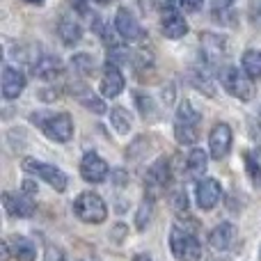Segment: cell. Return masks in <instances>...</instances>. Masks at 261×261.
I'll return each instance as SVG.
<instances>
[{
  "label": "cell",
  "mask_w": 261,
  "mask_h": 261,
  "mask_svg": "<svg viewBox=\"0 0 261 261\" xmlns=\"http://www.w3.org/2000/svg\"><path fill=\"white\" fill-rule=\"evenodd\" d=\"M220 81H222V85H225V90L229 92L231 96H236V99H241V101H250L252 99V94H254V87H252V83L245 78V73L243 71H239L236 67H225L220 71Z\"/></svg>",
  "instance_id": "cell-6"
},
{
  "label": "cell",
  "mask_w": 261,
  "mask_h": 261,
  "mask_svg": "<svg viewBox=\"0 0 261 261\" xmlns=\"http://www.w3.org/2000/svg\"><path fill=\"white\" fill-rule=\"evenodd\" d=\"M122 90H124L122 71H119L117 64L108 62V64H106V71H103V81H101V92H103V96L113 99V96H117Z\"/></svg>",
  "instance_id": "cell-15"
},
{
  "label": "cell",
  "mask_w": 261,
  "mask_h": 261,
  "mask_svg": "<svg viewBox=\"0 0 261 261\" xmlns=\"http://www.w3.org/2000/svg\"><path fill=\"white\" fill-rule=\"evenodd\" d=\"M243 161H245V167H248V174H250V179H252V184L254 186H261V165L257 163V158L252 156V153H245L243 156Z\"/></svg>",
  "instance_id": "cell-26"
},
{
  "label": "cell",
  "mask_w": 261,
  "mask_h": 261,
  "mask_svg": "<svg viewBox=\"0 0 261 261\" xmlns=\"http://www.w3.org/2000/svg\"><path fill=\"white\" fill-rule=\"evenodd\" d=\"M32 73H35L37 78H41V81H55V76L62 73V64H60V60L53 58V55H44L41 60L35 62Z\"/></svg>",
  "instance_id": "cell-17"
},
{
  "label": "cell",
  "mask_w": 261,
  "mask_h": 261,
  "mask_svg": "<svg viewBox=\"0 0 261 261\" xmlns=\"http://www.w3.org/2000/svg\"><path fill=\"white\" fill-rule=\"evenodd\" d=\"M133 261H151V259H149L147 254H135V257H133Z\"/></svg>",
  "instance_id": "cell-37"
},
{
  "label": "cell",
  "mask_w": 261,
  "mask_h": 261,
  "mask_svg": "<svg viewBox=\"0 0 261 261\" xmlns=\"http://www.w3.org/2000/svg\"><path fill=\"white\" fill-rule=\"evenodd\" d=\"M113 179L117 181V184H126L128 176H126V172H124V170H115L113 172Z\"/></svg>",
  "instance_id": "cell-34"
},
{
  "label": "cell",
  "mask_w": 261,
  "mask_h": 261,
  "mask_svg": "<svg viewBox=\"0 0 261 261\" xmlns=\"http://www.w3.org/2000/svg\"><path fill=\"white\" fill-rule=\"evenodd\" d=\"M174 3L176 0H156V7L163 9V12H172V9H174Z\"/></svg>",
  "instance_id": "cell-33"
},
{
  "label": "cell",
  "mask_w": 261,
  "mask_h": 261,
  "mask_svg": "<svg viewBox=\"0 0 261 261\" xmlns=\"http://www.w3.org/2000/svg\"><path fill=\"white\" fill-rule=\"evenodd\" d=\"M76 92V96H78V101H81L85 108H90L92 113H96V115H101V113H106V103L99 99V96L94 94V92H90L85 85H81L78 90H73Z\"/></svg>",
  "instance_id": "cell-22"
},
{
  "label": "cell",
  "mask_w": 261,
  "mask_h": 261,
  "mask_svg": "<svg viewBox=\"0 0 261 261\" xmlns=\"http://www.w3.org/2000/svg\"><path fill=\"white\" fill-rule=\"evenodd\" d=\"M115 28H117V32L124 37V39L128 41H135V39H142V28H140L138 18L133 16V14L128 12V9H117V16H115Z\"/></svg>",
  "instance_id": "cell-12"
},
{
  "label": "cell",
  "mask_w": 261,
  "mask_h": 261,
  "mask_svg": "<svg viewBox=\"0 0 261 261\" xmlns=\"http://www.w3.org/2000/svg\"><path fill=\"white\" fill-rule=\"evenodd\" d=\"M170 204L176 213H184L186 208H188V197H186L184 190H174V193L170 195Z\"/></svg>",
  "instance_id": "cell-27"
},
{
  "label": "cell",
  "mask_w": 261,
  "mask_h": 261,
  "mask_svg": "<svg viewBox=\"0 0 261 261\" xmlns=\"http://www.w3.org/2000/svg\"><path fill=\"white\" fill-rule=\"evenodd\" d=\"M94 3H99V5H110V3H115V0H94Z\"/></svg>",
  "instance_id": "cell-38"
},
{
  "label": "cell",
  "mask_w": 261,
  "mask_h": 261,
  "mask_svg": "<svg viewBox=\"0 0 261 261\" xmlns=\"http://www.w3.org/2000/svg\"><path fill=\"white\" fill-rule=\"evenodd\" d=\"M208 147H211V156L213 158H225L231 149V128L227 124H216L208 135Z\"/></svg>",
  "instance_id": "cell-11"
},
{
  "label": "cell",
  "mask_w": 261,
  "mask_h": 261,
  "mask_svg": "<svg viewBox=\"0 0 261 261\" xmlns=\"http://www.w3.org/2000/svg\"><path fill=\"white\" fill-rule=\"evenodd\" d=\"M231 241H234V227H231L229 222H220V225L211 231V236H208V245H211L216 252H225L231 245Z\"/></svg>",
  "instance_id": "cell-18"
},
{
  "label": "cell",
  "mask_w": 261,
  "mask_h": 261,
  "mask_svg": "<svg viewBox=\"0 0 261 261\" xmlns=\"http://www.w3.org/2000/svg\"><path fill=\"white\" fill-rule=\"evenodd\" d=\"M73 213L87 225H99L108 216V206L96 193H81L73 202Z\"/></svg>",
  "instance_id": "cell-4"
},
{
  "label": "cell",
  "mask_w": 261,
  "mask_h": 261,
  "mask_svg": "<svg viewBox=\"0 0 261 261\" xmlns=\"http://www.w3.org/2000/svg\"><path fill=\"white\" fill-rule=\"evenodd\" d=\"M9 245H12V254L18 261H35L37 259V248L30 239L25 236H12L9 239Z\"/></svg>",
  "instance_id": "cell-19"
},
{
  "label": "cell",
  "mask_w": 261,
  "mask_h": 261,
  "mask_svg": "<svg viewBox=\"0 0 261 261\" xmlns=\"http://www.w3.org/2000/svg\"><path fill=\"white\" fill-rule=\"evenodd\" d=\"M206 165H208V156L202 151V149H193L186 158V174L188 176H199L206 172Z\"/></svg>",
  "instance_id": "cell-20"
},
{
  "label": "cell",
  "mask_w": 261,
  "mask_h": 261,
  "mask_svg": "<svg viewBox=\"0 0 261 261\" xmlns=\"http://www.w3.org/2000/svg\"><path fill=\"white\" fill-rule=\"evenodd\" d=\"M23 170L28 174H35L39 179H44L55 193H64L67 190V174L62 170H58L55 165H46V163H39L35 158H25L23 161Z\"/></svg>",
  "instance_id": "cell-5"
},
{
  "label": "cell",
  "mask_w": 261,
  "mask_h": 261,
  "mask_svg": "<svg viewBox=\"0 0 261 261\" xmlns=\"http://www.w3.org/2000/svg\"><path fill=\"white\" fill-rule=\"evenodd\" d=\"M23 190H25L28 195H35V184H32V181H25V184H23Z\"/></svg>",
  "instance_id": "cell-36"
},
{
  "label": "cell",
  "mask_w": 261,
  "mask_h": 261,
  "mask_svg": "<svg viewBox=\"0 0 261 261\" xmlns=\"http://www.w3.org/2000/svg\"><path fill=\"white\" fill-rule=\"evenodd\" d=\"M81 174L90 184H101L108 176V163L94 151H87L81 161Z\"/></svg>",
  "instance_id": "cell-8"
},
{
  "label": "cell",
  "mask_w": 261,
  "mask_h": 261,
  "mask_svg": "<svg viewBox=\"0 0 261 261\" xmlns=\"http://www.w3.org/2000/svg\"><path fill=\"white\" fill-rule=\"evenodd\" d=\"M23 87H25V76H23L18 69H14L7 64V67L3 69V96L7 101L16 99V96L23 92Z\"/></svg>",
  "instance_id": "cell-14"
},
{
  "label": "cell",
  "mask_w": 261,
  "mask_h": 261,
  "mask_svg": "<svg viewBox=\"0 0 261 261\" xmlns=\"http://www.w3.org/2000/svg\"><path fill=\"white\" fill-rule=\"evenodd\" d=\"M170 165H167L165 158H158L151 167L147 170V176H144V188H147L149 197H158L163 190L170 184Z\"/></svg>",
  "instance_id": "cell-7"
},
{
  "label": "cell",
  "mask_w": 261,
  "mask_h": 261,
  "mask_svg": "<svg viewBox=\"0 0 261 261\" xmlns=\"http://www.w3.org/2000/svg\"><path fill=\"white\" fill-rule=\"evenodd\" d=\"M170 250L176 261H199L202 259V245H199L197 236L190 229L174 227V229L170 231Z\"/></svg>",
  "instance_id": "cell-3"
},
{
  "label": "cell",
  "mask_w": 261,
  "mask_h": 261,
  "mask_svg": "<svg viewBox=\"0 0 261 261\" xmlns=\"http://www.w3.org/2000/svg\"><path fill=\"white\" fill-rule=\"evenodd\" d=\"M259 117H261V110H259Z\"/></svg>",
  "instance_id": "cell-40"
},
{
  "label": "cell",
  "mask_w": 261,
  "mask_h": 261,
  "mask_svg": "<svg viewBox=\"0 0 261 261\" xmlns=\"http://www.w3.org/2000/svg\"><path fill=\"white\" fill-rule=\"evenodd\" d=\"M241 64H243V71L250 78H261V50H254V48L245 50Z\"/></svg>",
  "instance_id": "cell-23"
},
{
  "label": "cell",
  "mask_w": 261,
  "mask_h": 261,
  "mask_svg": "<svg viewBox=\"0 0 261 261\" xmlns=\"http://www.w3.org/2000/svg\"><path fill=\"white\" fill-rule=\"evenodd\" d=\"M227 41L220 35H211V32H204L202 35V58L208 64H220V60H225L227 55Z\"/></svg>",
  "instance_id": "cell-9"
},
{
  "label": "cell",
  "mask_w": 261,
  "mask_h": 261,
  "mask_svg": "<svg viewBox=\"0 0 261 261\" xmlns=\"http://www.w3.org/2000/svg\"><path fill=\"white\" fill-rule=\"evenodd\" d=\"M199 124H202V115L188 103L181 101L176 108V122H174V135L179 144H195L199 138Z\"/></svg>",
  "instance_id": "cell-2"
},
{
  "label": "cell",
  "mask_w": 261,
  "mask_h": 261,
  "mask_svg": "<svg viewBox=\"0 0 261 261\" xmlns=\"http://www.w3.org/2000/svg\"><path fill=\"white\" fill-rule=\"evenodd\" d=\"M248 16H250V23H252V25H261V0H252V3H250Z\"/></svg>",
  "instance_id": "cell-30"
},
{
  "label": "cell",
  "mask_w": 261,
  "mask_h": 261,
  "mask_svg": "<svg viewBox=\"0 0 261 261\" xmlns=\"http://www.w3.org/2000/svg\"><path fill=\"white\" fill-rule=\"evenodd\" d=\"M135 99H138V106H140V110H142V115L144 117H151L153 115V103H151V99L149 96H142V94H135Z\"/></svg>",
  "instance_id": "cell-31"
},
{
  "label": "cell",
  "mask_w": 261,
  "mask_h": 261,
  "mask_svg": "<svg viewBox=\"0 0 261 261\" xmlns=\"http://www.w3.org/2000/svg\"><path fill=\"white\" fill-rule=\"evenodd\" d=\"M149 218H151V199H144L142 206H140V213H138V220H135V225L142 229V227L149 222Z\"/></svg>",
  "instance_id": "cell-29"
},
{
  "label": "cell",
  "mask_w": 261,
  "mask_h": 261,
  "mask_svg": "<svg viewBox=\"0 0 261 261\" xmlns=\"http://www.w3.org/2000/svg\"><path fill=\"white\" fill-rule=\"evenodd\" d=\"M71 3H73V7H76V9H78V12H81V14H85V7H87V0H71Z\"/></svg>",
  "instance_id": "cell-35"
},
{
  "label": "cell",
  "mask_w": 261,
  "mask_h": 261,
  "mask_svg": "<svg viewBox=\"0 0 261 261\" xmlns=\"http://www.w3.org/2000/svg\"><path fill=\"white\" fill-rule=\"evenodd\" d=\"M110 124L115 126V130H117V133L126 135L128 130H130V115H128V110H124V108H113V110H110Z\"/></svg>",
  "instance_id": "cell-24"
},
{
  "label": "cell",
  "mask_w": 261,
  "mask_h": 261,
  "mask_svg": "<svg viewBox=\"0 0 261 261\" xmlns=\"http://www.w3.org/2000/svg\"><path fill=\"white\" fill-rule=\"evenodd\" d=\"M190 81H193V85L197 87V90H202L204 94H208V96L213 94V87L208 85V78L204 76V73H190Z\"/></svg>",
  "instance_id": "cell-28"
},
{
  "label": "cell",
  "mask_w": 261,
  "mask_h": 261,
  "mask_svg": "<svg viewBox=\"0 0 261 261\" xmlns=\"http://www.w3.org/2000/svg\"><path fill=\"white\" fill-rule=\"evenodd\" d=\"M3 204H5V211L9 216H18V218H30L35 213V202H32V195H14V193H5L3 195Z\"/></svg>",
  "instance_id": "cell-10"
},
{
  "label": "cell",
  "mask_w": 261,
  "mask_h": 261,
  "mask_svg": "<svg viewBox=\"0 0 261 261\" xmlns=\"http://www.w3.org/2000/svg\"><path fill=\"white\" fill-rule=\"evenodd\" d=\"M25 3H30V5H41L44 0H25Z\"/></svg>",
  "instance_id": "cell-39"
},
{
  "label": "cell",
  "mask_w": 261,
  "mask_h": 261,
  "mask_svg": "<svg viewBox=\"0 0 261 261\" xmlns=\"http://www.w3.org/2000/svg\"><path fill=\"white\" fill-rule=\"evenodd\" d=\"M58 35H60V39H62L64 44L71 46V44H76V41H81L83 30H81V25H78L76 21H71V18H62L60 25H58Z\"/></svg>",
  "instance_id": "cell-21"
},
{
  "label": "cell",
  "mask_w": 261,
  "mask_h": 261,
  "mask_svg": "<svg viewBox=\"0 0 261 261\" xmlns=\"http://www.w3.org/2000/svg\"><path fill=\"white\" fill-rule=\"evenodd\" d=\"M220 195H222V190L216 179H202L197 184V204L204 211H211L220 202Z\"/></svg>",
  "instance_id": "cell-13"
},
{
  "label": "cell",
  "mask_w": 261,
  "mask_h": 261,
  "mask_svg": "<svg viewBox=\"0 0 261 261\" xmlns=\"http://www.w3.org/2000/svg\"><path fill=\"white\" fill-rule=\"evenodd\" d=\"M71 64H73V71H78L81 76H92V73H94V60L85 53L73 55Z\"/></svg>",
  "instance_id": "cell-25"
},
{
  "label": "cell",
  "mask_w": 261,
  "mask_h": 261,
  "mask_svg": "<svg viewBox=\"0 0 261 261\" xmlns=\"http://www.w3.org/2000/svg\"><path fill=\"white\" fill-rule=\"evenodd\" d=\"M181 5H184V9H188V12H197L199 7H202L204 0H179Z\"/></svg>",
  "instance_id": "cell-32"
},
{
  "label": "cell",
  "mask_w": 261,
  "mask_h": 261,
  "mask_svg": "<svg viewBox=\"0 0 261 261\" xmlns=\"http://www.w3.org/2000/svg\"><path fill=\"white\" fill-rule=\"evenodd\" d=\"M30 119L55 142H69L73 135V122L67 113H32Z\"/></svg>",
  "instance_id": "cell-1"
},
{
  "label": "cell",
  "mask_w": 261,
  "mask_h": 261,
  "mask_svg": "<svg viewBox=\"0 0 261 261\" xmlns=\"http://www.w3.org/2000/svg\"><path fill=\"white\" fill-rule=\"evenodd\" d=\"M161 30L167 39H179V37H184L186 32H188V23L184 21V16H181L179 12L172 9V12H167L165 16H163Z\"/></svg>",
  "instance_id": "cell-16"
}]
</instances>
